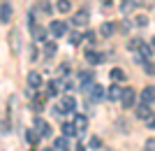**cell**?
<instances>
[{
  "mask_svg": "<svg viewBox=\"0 0 155 151\" xmlns=\"http://www.w3.org/2000/svg\"><path fill=\"white\" fill-rule=\"evenodd\" d=\"M107 98V88L100 84H93L91 86V91H88V100H93V102H100V100Z\"/></svg>",
  "mask_w": 155,
  "mask_h": 151,
  "instance_id": "cell-1",
  "label": "cell"
},
{
  "mask_svg": "<svg viewBox=\"0 0 155 151\" xmlns=\"http://www.w3.org/2000/svg\"><path fill=\"white\" fill-rule=\"evenodd\" d=\"M134 100H137V91L134 88H123V93H120V102H123V107L127 109V107H132L134 105Z\"/></svg>",
  "mask_w": 155,
  "mask_h": 151,
  "instance_id": "cell-2",
  "label": "cell"
},
{
  "mask_svg": "<svg viewBox=\"0 0 155 151\" xmlns=\"http://www.w3.org/2000/svg\"><path fill=\"white\" fill-rule=\"evenodd\" d=\"M88 21H91L88 9H79V12H74V16H72V23H74V26H88Z\"/></svg>",
  "mask_w": 155,
  "mask_h": 151,
  "instance_id": "cell-3",
  "label": "cell"
},
{
  "mask_svg": "<svg viewBox=\"0 0 155 151\" xmlns=\"http://www.w3.org/2000/svg\"><path fill=\"white\" fill-rule=\"evenodd\" d=\"M49 33H51L53 37H65V33H67V26H65L63 21H51V26H49Z\"/></svg>",
  "mask_w": 155,
  "mask_h": 151,
  "instance_id": "cell-4",
  "label": "cell"
},
{
  "mask_svg": "<svg viewBox=\"0 0 155 151\" xmlns=\"http://www.w3.org/2000/svg\"><path fill=\"white\" fill-rule=\"evenodd\" d=\"M30 33H32V39L35 42H46V30L44 26H39V23H35V26H30Z\"/></svg>",
  "mask_w": 155,
  "mask_h": 151,
  "instance_id": "cell-5",
  "label": "cell"
},
{
  "mask_svg": "<svg viewBox=\"0 0 155 151\" xmlns=\"http://www.w3.org/2000/svg\"><path fill=\"white\" fill-rule=\"evenodd\" d=\"M35 128L39 130V135H42V137H51V135H53L51 125L46 123V121H42V118H35Z\"/></svg>",
  "mask_w": 155,
  "mask_h": 151,
  "instance_id": "cell-6",
  "label": "cell"
},
{
  "mask_svg": "<svg viewBox=\"0 0 155 151\" xmlns=\"http://www.w3.org/2000/svg\"><path fill=\"white\" fill-rule=\"evenodd\" d=\"M72 123H74V128L81 132V130L88 128V116H84V114H72Z\"/></svg>",
  "mask_w": 155,
  "mask_h": 151,
  "instance_id": "cell-7",
  "label": "cell"
},
{
  "mask_svg": "<svg viewBox=\"0 0 155 151\" xmlns=\"http://www.w3.org/2000/svg\"><path fill=\"white\" fill-rule=\"evenodd\" d=\"M60 107H63L65 114H72L74 109H77V100H74V95H65L63 102H60Z\"/></svg>",
  "mask_w": 155,
  "mask_h": 151,
  "instance_id": "cell-8",
  "label": "cell"
},
{
  "mask_svg": "<svg viewBox=\"0 0 155 151\" xmlns=\"http://www.w3.org/2000/svg\"><path fill=\"white\" fill-rule=\"evenodd\" d=\"M9 21H12V5L2 2L0 5V23H9Z\"/></svg>",
  "mask_w": 155,
  "mask_h": 151,
  "instance_id": "cell-9",
  "label": "cell"
},
{
  "mask_svg": "<svg viewBox=\"0 0 155 151\" xmlns=\"http://www.w3.org/2000/svg\"><path fill=\"white\" fill-rule=\"evenodd\" d=\"M9 44H12V51L19 56V51H21V33L19 30H12V33H9Z\"/></svg>",
  "mask_w": 155,
  "mask_h": 151,
  "instance_id": "cell-10",
  "label": "cell"
},
{
  "mask_svg": "<svg viewBox=\"0 0 155 151\" xmlns=\"http://www.w3.org/2000/svg\"><path fill=\"white\" fill-rule=\"evenodd\" d=\"M150 56H153V46H148V44H141L139 46V63H146V60H150Z\"/></svg>",
  "mask_w": 155,
  "mask_h": 151,
  "instance_id": "cell-11",
  "label": "cell"
},
{
  "mask_svg": "<svg viewBox=\"0 0 155 151\" xmlns=\"http://www.w3.org/2000/svg\"><path fill=\"white\" fill-rule=\"evenodd\" d=\"M86 60H88L91 65H97V63L104 60V53H97V51H93V49H88V51H86Z\"/></svg>",
  "mask_w": 155,
  "mask_h": 151,
  "instance_id": "cell-12",
  "label": "cell"
},
{
  "mask_svg": "<svg viewBox=\"0 0 155 151\" xmlns=\"http://www.w3.org/2000/svg\"><path fill=\"white\" fill-rule=\"evenodd\" d=\"M141 100L143 102H148V105H153L155 102V86H146L141 91Z\"/></svg>",
  "mask_w": 155,
  "mask_h": 151,
  "instance_id": "cell-13",
  "label": "cell"
},
{
  "mask_svg": "<svg viewBox=\"0 0 155 151\" xmlns=\"http://www.w3.org/2000/svg\"><path fill=\"white\" fill-rule=\"evenodd\" d=\"M114 33H116V26H114L111 21H104L102 26H100V35H102V37H111Z\"/></svg>",
  "mask_w": 155,
  "mask_h": 151,
  "instance_id": "cell-14",
  "label": "cell"
},
{
  "mask_svg": "<svg viewBox=\"0 0 155 151\" xmlns=\"http://www.w3.org/2000/svg\"><path fill=\"white\" fill-rule=\"evenodd\" d=\"M28 86H30V88H39V86H42V74L32 70V72L28 74Z\"/></svg>",
  "mask_w": 155,
  "mask_h": 151,
  "instance_id": "cell-15",
  "label": "cell"
},
{
  "mask_svg": "<svg viewBox=\"0 0 155 151\" xmlns=\"http://www.w3.org/2000/svg\"><path fill=\"white\" fill-rule=\"evenodd\" d=\"M150 114H153V112H150L148 102H141V105L137 107V116H139V118H143V121H146V118H148Z\"/></svg>",
  "mask_w": 155,
  "mask_h": 151,
  "instance_id": "cell-16",
  "label": "cell"
},
{
  "mask_svg": "<svg viewBox=\"0 0 155 151\" xmlns=\"http://www.w3.org/2000/svg\"><path fill=\"white\" fill-rule=\"evenodd\" d=\"M53 146H56L58 151H70V149H72V146H70V139H67V135H65V137H58L56 142H53Z\"/></svg>",
  "mask_w": 155,
  "mask_h": 151,
  "instance_id": "cell-17",
  "label": "cell"
},
{
  "mask_svg": "<svg viewBox=\"0 0 155 151\" xmlns=\"http://www.w3.org/2000/svg\"><path fill=\"white\" fill-rule=\"evenodd\" d=\"M120 93H123V88H120V86H109V91H107V98L109 100H120Z\"/></svg>",
  "mask_w": 155,
  "mask_h": 151,
  "instance_id": "cell-18",
  "label": "cell"
},
{
  "mask_svg": "<svg viewBox=\"0 0 155 151\" xmlns=\"http://www.w3.org/2000/svg\"><path fill=\"white\" fill-rule=\"evenodd\" d=\"M109 77L114 79V81H123V79H127V74H125L123 70H120V67H114V70L109 72Z\"/></svg>",
  "mask_w": 155,
  "mask_h": 151,
  "instance_id": "cell-19",
  "label": "cell"
},
{
  "mask_svg": "<svg viewBox=\"0 0 155 151\" xmlns=\"http://www.w3.org/2000/svg\"><path fill=\"white\" fill-rule=\"evenodd\" d=\"M26 137H28V142H30V144H37L42 135H39V130H37V128H32V130H28V135H26Z\"/></svg>",
  "mask_w": 155,
  "mask_h": 151,
  "instance_id": "cell-20",
  "label": "cell"
},
{
  "mask_svg": "<svg viewBox=\"0 0 155 151\" xmlns=\"http://www.w3.org/2000/svg\"><path fill=\"white\" fill-rule=\"evenodd\" d=\"M56 7H58V12L67 14V12L72 9V2H70V0H58V2H56Z\"/></svg>",
  "mask_w": 155,
  "mask_h": 151,
  "instance_id": "cell-21",
  "label": "cell"
},
{
  "mask_svg": "<svg viewBox=\"0 0 155 151\" xmlns=\"http://www.w3.org/2000/svg\"><path fill=\"white\" fill-rule=\"evenodd\" d=\"M63 132L67 135V137H74V135H79V130L74 128V123H65V125H63Z\"/></svg>",
  "mask_w": 155,
  "mask_h": 151,
  "instance_id": "cell-22",
  "label": "cell"
},
{
  "mask_svg": "<svg viewBox=\"0 0 155 151\" xmlns=\"http://www.w3.org/2000/svg\"><path fill=\"white\" fill-rule=\"evenodd\" d=\"M81 39H84V35H79V33H70L67 42H70L72 46H79V44H81Z\"/></svg>",
  "mask_w": 155,
  "mask_h": 151,
  "instance_id": "cell-23",
  "label": "cell"
},
{
  "mask_svg": "<svg viewBox=\"0 0 155 151\" xmlns=\"http://www.w3.org/2000/svg\"><path fill=\"white\" fill-rule=\"evenodd\" d=\"M141 44H143V42H141L139 37H132V39L127 42V49H132V51H139V46H141Z\"/></svg>",
  "mask_w": 155,
  "mask_h": 151,
  "instance_id": "cell-24",
  "label": "cell"
},
{
  "mask_svg": "<svg viewBox=\"0 0 155 151\" xmlns=\"http://www.w3.org/2000/svg\"><path fill=\"white\" fill-rule=\"evenodd\" d=\"M56 51H58V46H56V42H46V44H44V53H46V56H53Z\"/></svg>",
  "mask_w": 155,
  "mask_h": 151,
  "instance_id": "cell-25",
  "label": "cell"
},
{
  "mask_svg": "<svg viewBox=\"0 0 155 151\" xmlns=\"http://www.w3.org/2000/svg\"><path fill=\"white\" fill-rule=\"evenodd\" d=\"M100 146H102V139L93 135V137L88 139V149H93V151H95V149H100Z\"/></svg>",
  "mask_w": 155,
  "mask_h": 151,
  "instance_id": "cell-26",
  "label": "cell"
},
{
  "mask_svg": "<svg viewBox=\"0 0 155 151\" xmlns=\"http://www.w3.org/2000/svg\"><path fill=\"white\" fill-rule=\"evenodd\" d=\"M134 0H125V2H123V7H120V9H123V14H130V12H132V9H134Z\"/></svg>",
  "mask_w": 155,
  "mask_h": 151,
  "instance_id": "cell-27",
  "label": "cell"
},
{
  "mask_svg": "<svg viewBox=\"0 0 155 151\" xmlns=\"http://www.w3.org/2000/svg\"><path fill=\"white\" fill-rule=\"evenodd\" d=\"M143 72L148 74V77H153V74H155V63H150V60H146V63H143Z\"/></svg>",
  "mask_w": 155,
  "mask_h": 151,
  "instance_id": "cell-28",
  "label": "cell"
},
{
  "mask_svg": "<svg viewBox=\"0 0 155 151\" xmlns=\"http://www.w3.org/2000/svg\"><path fill=\"white\" fill-rule=\"evenodd\" d=\"M84 39H86V42H91V44H95V42H97V35L93 33V30H88V33L84 35Z\"/></svg>",
  "mask_w": 155,
  "mask_h": 151,
  "instance_id": "cell-29",
  "label": "cell"
},
{
  "mask_svg": "<svg viewBox=\"0 0 155 151\" xmlns=\"http://www.w3.org/2000/svg\"><path fill=\"white\" fill-rule=\"evenodd\" d=\"M146 128H150V130H155V112L150 114L148 118H146Z\"/></svg>",
  "mask_w": 155,
  "mask_h": 151,
  "instance_id": "cell-30",
  "label": "cell"
},
{
  "mask_svg": "<svg viewBox=\"0 0 155 151\" xmlns=\"http://www.w3.org/2000/svg\"><path fill=\"white\" fill-rule=\"evenodd\" d=\"M143 151H155V139H146V144H143Z\"/></svg>",
  "mask_w": 155,
  "mask_h": 151,
  "instance_id": "cell-31",
  "label": "cell"
},
{
  "mask_svg": "<svg viewBox=\"0 0 155 151\" xmlns=\"http://www.w3.org/2000/svg\"><path fill=\"white\" fill-rule=\"evenodd\" d=\"M137 26H146V23H148V19H146V16H143V14H139V16H137V21H134Z\"/></svg>",
  "mask_w": 155,
  "mask_h": 151,
  "instance_id": "cell-32",
  "label": "cell"
},
{
  "mask_svg": "<svg viewBox=\"0 0 155 151\" xmlns=\"http://www.w3.org/2000/svg\"><path fill=\"white\" fill-rule=\"evenodd\" d=\"M67 70H70V65H67V63H63V65L58 67V77H65V72H67Z\"/></svg>",
  "mask_w": 155,
  "mask_h": 151,
  "instance_id": "cell-33",
  "label": "cell"
},
{
  "mask_svg": "<svg viewBox=\"0 0 155 151\" xmlns=\"http://www.w3.org/2000/svg\"><path fill=\"white\" fill-rule=\"evenodd\" d=\"M39 58V51H37V46H32L30 49V60H37Z\"/></svg>",
  "mask_w": 155,
  "mask_h": 151,
  "instance_id": "cell-34",
  "label": "cell"
},
{
  "mask_svg": "<svg viewBox=\"0 0 155 151\" xmlns=\"http://www.w3.org/2000/svg\"><path fill=\"white\" fill-rule=\"evenodd\" d=\"M37 9H39V12H44V14H49V2H42Z\"/></svg>",
  "mask_w": 155,
  "mask_h": 151,
  "instance_id": "cell-35",
  "label": "cell"
},
{
  "mask_svg": "<svg viewBox=\"0 0 155 151\" xmlns=\"http://www.w3.org/2000/svg\"><path fill=\"white\" fill-rule=\"evenodd\" d=\"M44 151H58V149H56V146H51V149H44Z\"/></svg>",
  "mask_w": 155,
  "mask_h": 151,
  "instance_id": "cell-36",
  "label": "cell"
},
{
  "mask_svg": "<svg viewBox=\"0 0 155 151\" xmlns=\"http://www.w3.org/2000/svg\"><path fill=\"white\" fill-rule=\"evenodd\" d=\"M77 151H84V146H77Z\"/></svg>",
  "mask_w": 155,
  "mask_h": 151,
  "instance_id": "cell-37",
  "label": "cell"
},
{
  "mask_svg": "<svg viewBox=\"0 0 155 151\" xmlns=\"http://www.w3.org/2000/svg\"><path fill=\"white\" fill-rule=\"evenodd\" d=\"M153 46H155V37H153Z\"/></svg>",
  "mask_w": 155,
  "mask_h": 151,
  "instance_id": "cell-38",
  "label": "cell"
}]
</instances>
